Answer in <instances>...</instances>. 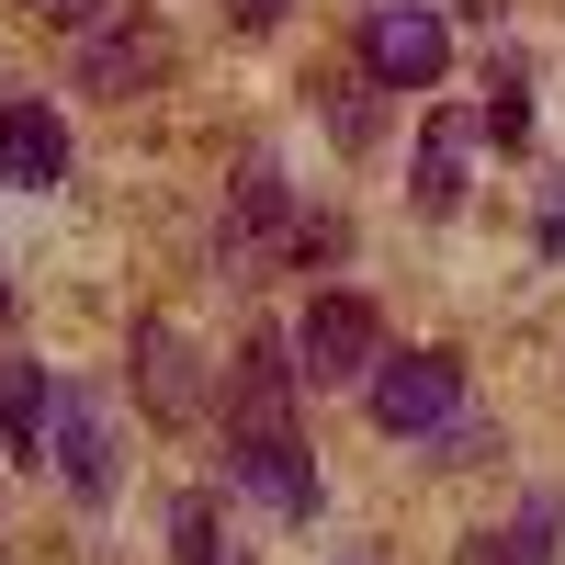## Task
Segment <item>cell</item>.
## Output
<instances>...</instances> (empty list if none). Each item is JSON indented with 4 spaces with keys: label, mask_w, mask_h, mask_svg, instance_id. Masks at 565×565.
Instances as JSON below:
<instances>
[{
    "label": "cell",
    "mask_w": 565,
    "mask_h": 565,
    "mask_svg": "<svg viewBox=\"0 0 565 565\" xmlns=\"http://www.w3.org/2000/svg\"><path fill=\"white\" fill-rule=\"evenodd\" d=\"M487 90H498V103H487V114H476V125H487V136H498V148H521V136H532V103H521V68H498V79H487Z\"/></svg>",
    "instance_id": "cell-15"
},
{
    "label": "cell",
    "mask_w": 565,
    "mask_h": 565,
    "mask_svg": "<svg viewBox=\"0 0 565 565\" xmlns=\"http://www.w3.org/2000/svg\"><path fill=\"white\" fill-rule=\"evenodd\" d=\"M136 396H148V418H204V351L170 317L136 328Z\"/></svg>",
    "instance_id": "cell-6"
},
{
    "label": "cell",
    "mask_w": 565,
    "mask_h": 565,
    "mask_svg": "<svg viewBox=\"0 0 565 565\" xmlns=\"http://www.w3.org/2000/svg\"><path fill=\"white\" fill-rule=\"evenodd\" d=\"M295 385H306V373L282 362V340H249L238 362H226V418H238V430H295V418H282Z\"/></svg>",
    "instance_id": "cell-9"
},
{
    "label": "cell",
    "mask_w": 565,
    "mask_h": 565,
    "mask_svg": "<svg viewBox=\"0 0 565 565\" xmlns=\"http://www.w3.org/2000/svg\"><path fill=\"white\" fill-rule=\"evenodd\" d=\"M159 68H170L159 34H125V23H90V34H79V90H103V103H136Z\"/></svg>",
    "instance_id": "cell-10"
},
{
    "label": "cell",
    "mask_w": 565,
    "mask_h": 565,
    "mask_svg": "<svg viewBox=\"0 0 565 565\" xmlns=\"http://www.w3.org/2000/svg\"><path fill=\"white\" fill-rule=\"evenodd\" d=\"M487 441H498V430H487V418H476V407H463V418H452V430H441V441H430V463H476V452H487Z\"/></svg>",
    "instance_id": "cell-16"
},
{
    "label": "cell",
    "mask_w": 565,
    "mask_h": 565,
    "mask_svg": "<svg viewBox=\"0 0 565 565\" xmlns=\"http://www.w3.org/2000/svg\"><path fill=\"white\" fill-rule=\"evenodd\" d=\"M463 565H554V498H532L509 532H476V554Z\"/></svg>",
    "instance_id": "cell-12"
},
{
    "label": "cell",
    "mask_w": 565,
    "mask_h": 565,
    "mask_svg": "<svg viewBox=\"0 0 565 565\" xmlns=\"http://www.w3.org/2000/svg\"><path fill=\"white\" fill-rule=\"evenodd\" d=\"M362 90H385V79H328V125H340V148H373V103H362Z\"/></svg>",
    "instance_id": "cell-13"
},
{
    "label": "cell",
    "mask_w": 565,
    "mask_h": 565,
    "mask_svg": "<svg viewBox=\"0 0 565 565\" xmlns=\"http://www.w3.org/2000/svg\"><path fill=\"white\" fill-rule=\"evenodd\" d=\"M0 181H23V193H57V181H68L57 103H0Z\"/></svg>",
    "instance_id": "cell-8"
},
{
    "label": "cell",
    "mask_w": 565,
    "mask_h": 565,
    "mask_svg": "<svg viewBox=\"0 0 565 565\" xmlns=\"http://www.w3.org/2000/svg\"><path fill=\"white\" fill-rule=\"evenodd\" d=\"M362 407H373V430H396V441H441L476 396H463V362L452 351H385L373 385H362Z\"/></svg>",
    "instance_id": "cell-1"
},
{
    "label": "cell",
    "mask_w": 565,
    "mask_h": 565,
    "mask_svg": "<svg viewBox=\"0 0 565 565\" xmlns=\"http://www.w3.org/2000/svg\"><path fill=\"white\" fill-rule=\"evenodd\" d=\"M282 23V0H238V34H271Z\"/></svg>",
    "instance_id": "cell-18"
},
{
    "label": "cell",
    "mask_w": 565,
    "mask_h": 565,
    "mask_svg": "<svg viewBox=\"0 0 565 565\" xmlns=\"http://www.w3.org/2000/svg\"><path fill=\"white\" fill-rule=\"evenodd\" d=\"M34 12H45V23H68V34H90V23L114 12V0H34Z\"/></svg>",
    "instance_id": "cell-17"
},
{
    "label": "cell",
    "mask_w": 565,
    "mask_h": 565,
    "mask_svg": "<svg viewBox=\"0 0 565 565\" xmlns=\"http://www.w3.org/2000/svg\"><path fill=\"white\" fill-rule=\"evenodd\" d=\"M295 226V181H282L271 159H249L238 170V204H226V226H215V249H226V271H260V249Z\"/></svg>",
    "instance_id": "cell-7"
},
{
    "label": "cell",
    "mask_w": 565,
    "mask_h": 565,
    "mask_svg": "<svg viewBox=\"0 0 565 565\" xmlns=\"http://www.w3.org/2000/svg\"><path fill=\"white\" fill-rule=\"evenodd\" d=\"M362 68L385 79V90H441L452 23L430 12V0H373V12H362Z\"/></svg>",
    "instance_id": "cell-3"
},
{
    "label": "cell",
    "mask_w": 565,
    "mask_h": 565,
    "mask_svg": "<svg viewBox=\"0 0 565 565\" xmlns=\"http://www.w3.org/2000/svg\"><path fill=\"white\" fill-rule=\"evenodd\" d=\"M226 463H238V487H249L260 509H282V521H306V509H317V463H306L295 430H238Z\"/></svg>",
    "instance_id": "cell-5"
},
{
    "label": "cell",
    "mask_w": 565,
    "mask_h": 565,
    "mask_svg": "<svg viewBox=\"0 0 565 565\" xmlns=\"http://www.w3.org/2000/svg\"><path fill=\"white\" fill-rule=\"evenodd\" d=\"M170 565H215V498H181L170 509Z\"/></svg>",
    "instance_id": "cell-14"
},
{
    "label": "cell",
    "mask_w": 565,
    "mask_h": 565,
    "mask_svg": "<svg viewBox=\"0 0 565 565\" xmlns=\"http://www.w3.org/2000/svg\"><path fill=\"white\" fill-rule=\"evenodd\" d=\"M463 136H476V114H430V125H418V215H452L463 204Z\"/></svg>",
    "instance_id": "cell-11"
},
{
    "label": "cell",
    "mask_w": 565,
    "mask_h": 565,
    "mask_svg": "<svg viewBox=\"0 0 565 565\" xmlns=\"http://www.w3.org/2000/svg\"><path fill=\"white\" fill-rule=\"evenodd\" d=\"M373 362H385V317H373L362 295H317L295 317V373L328 396V385H373Z\"/></svg>",
    "instance_id": "cell-2"
},
{
    "label": "cell",
    "mask_w": 565,
    "mask_h": 565,
    "mask_svg": "<svg viewBox=\"0 0 565 565\" xmlns=\"http://www.w3.org/2000/svg\"><path fill=\"white\" fill-rule=\"evenodd\" d=\"M34 463H57L68 476V498H114V430H103V407H90L79 385H57L45 396V430H34Z\"/></svg>",
    "instance_id": "cell-4"
}]
</instances>
